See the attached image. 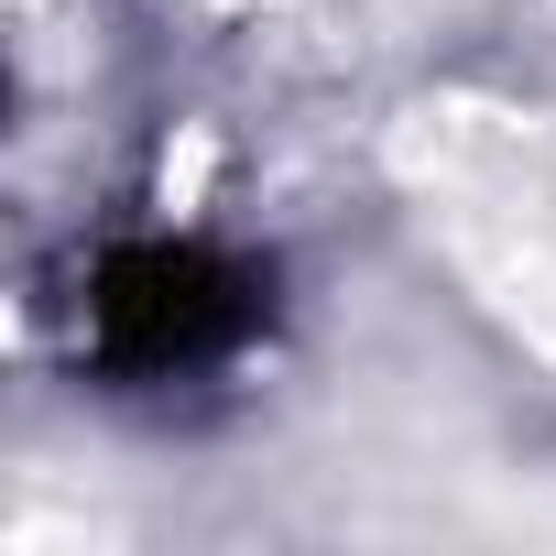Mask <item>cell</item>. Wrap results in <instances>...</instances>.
Returning a JSON list of instances; mask_svg holds the SVG:
<instances>
[{"instance_id":"6da1fadb","label":"cell","mask_w":556,"mask_h":556,"mask_svg":"<svg viewBox=\"0 0 556 556\" xmlns=\"http://www.w3.org/2000/svg\"><path fill=\"white\" fill-rule=\"evenodd\" d=\"M88 328L121 371H186V361H218L240 328H251V273H229L218 251L197 240H142V251H110L99 262V295H88Z\"/></svg>"}]
</instances>
